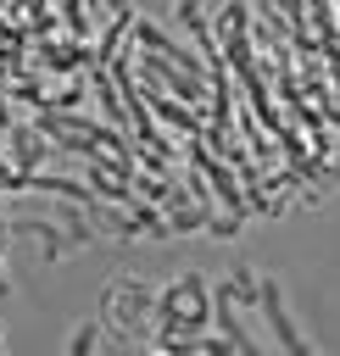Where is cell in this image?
Instances as JSON below:
<instances>
[{
    "mask_svg": "<svg viewBox=\"0 0 340 356\" xmlns=\"http://www.w3.org/2000/svg\"><path fill=\"white\" fill-rule=\"evenodd\" d=\"M256 300H262V312H268V323H273V339H279V345H290V350H307V339L295 334V323H290L284 295H279V284H273V278H262V284H256Z\"/></svg>",
    "mask_w": 340,
    "mask_h": 356,
    "instance_id": "1",
    "label": "cell"
},
{
    "mask_svg": "<svg viewBox=\"0 0 340 356\" xmlns=\"http://www.w3.org/2000/svg\"><path fill=\"white\" fill-rule=\"evenodd\" d=\"M95 345H100V323H84V328L67 339V350H72V356H84V350H95Z\"/></svg>",
    "mask_w": 340,
    "mask_h": 356,
    "instance_id": "2",
    "label": "cell"
}]
</instances>
